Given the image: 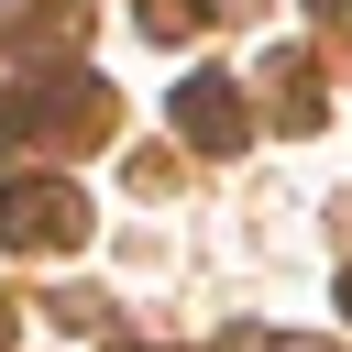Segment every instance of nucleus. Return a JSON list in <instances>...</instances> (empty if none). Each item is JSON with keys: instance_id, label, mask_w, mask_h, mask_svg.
<instances>
[{"instance_id": "1", "label": "nucleus", "mask_w": 352, "mask_h": 352, "mask_svg": "<svg viewBox=\"0 0 352 352\" xmlns=\"http://www.w3.org/2000/svg\"><path fill=\"white\" fill-rule=\"evenodd\" d=\"M187 132H198V143H231V132H242V110L220 99V77H198V88H187Z\"/></svg>"}]
</instances>
